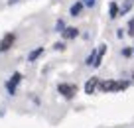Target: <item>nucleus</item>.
I'll use <instances>...</instances> for the list:
<instances>
[{"mask_svg":"<svg viewBox=\"0 0 134 128\" xmlns=\"http://www.w3.org/2000/svg\"><path fill=\"white\" fill-rule=\"evenodd\" d=\"M20 0H8V6H14V4H18Z\"/></svg>","mask_w":134,"mask_h":128,"instance_id":"obj_17","label":"nucleus"},{"mask_svg":"<svg viewBox=\"0 0 134 128\" xmlns=\"http://www.w3.org/2000/svg\"><path fill=\"white\" fill-rule=\"evenodd\" d=\"M22 79H24V75H22L20 71H16V73H12V77L6 81V91H8L10 97L16 95V89H18V85L22 83Z\"/></svg>","mask_w":134,"mask_h":128,"instance_id":"obj_4","label":"nucleus"},{"mask_svg":"<svg viewBox=\"0 0 134 128\" xmlns=\"http://www.w3.org/2000/svg\"><path fill=\"white\" fill-rule=\"evenodd\" d=\"M83 4H85V8H93L97 4V0H83Z\"/></svg>","mask_w":134,"mask_h":128,"instance_id":"obj_14","label":"nucleus"},{"mask_svg":"<svg viewBox=\"0 0 134 128\" xmlns=\"http://www.w3.org/2000/svg\"><path fill=\"white\" fill-rule=\"evenodd\" d=\"M122 55H124V57H130V55H132V49H130V47H122Z\"/></svg>","mask_w":134,"mask_h":128,"instance_id":"obj_15","label":"nucleus"},{"mask_svg":"<svg viewBox=\"0 0 134 128\" xmlns=\"http://www.w3.org/2000/svg\"><path fill=\"white\" fill-rule=\"evenodd\" d=\"M57 93L63 97V99L71 101L73 97L77 95V85H71V83H59V85H57Z\"/></svg>","mask_w":134,"mask_h":128,"instance_id":"obj_3","label":"nucleus"},{"mask_svg":"<svg viewBox=\"0 0 134 128\" xmlns=\"http://www.w3.org/2000/svg\"><path fill=\"white\" fill-rule=\"evenodd\" d=\"M83 10H85L83 0H77V2L71 4V8H69V16H71V18H79L81 14H83Z\"/></svg>","mask_w":134,"mask_h":128,"instance_id":"obj_5","label":"nucleus"},{"mask_svg":"<svg viewBox=\"0 0 134 128\" xmlns=\"http://www.w3.org/2000/svg\"><path fill=\"white\" fill-rule=\"evenodd\" d=\"M43 51H46V49H43L42 46H40V47H36V49H32V51L28 53V63H34V61H38V59H40V57L43 55Z\"/></svg>","mask_w":134,"mask_h":128,"instance_id":"obj_9","label":"nucleus"},{"mask_svg":"<svg viewBox=\"0 0 134 128\" xmlns=\"http://www.w3.org/2000/svg\"><path fill=\"white\" fill-rule=\"evenodd\" d=\"M95 55H97V49H93L91 53L87 55V59H85V65H89V67H93V63H95Z\"/></svg>","mask_w":134,"mask_h":128,"instance_id":"obj_11","label":"nucleus"},{"mask_svg":"<svg viewBox=\"0 0 134 128\" xmlns=\"http://www.w3.org/2000/svg\"><path fill=\"white\" fill-rule=\"evenodd\" d=\"M105 53H107V46L103 43V46H99V49H97V55H95V63H93V67H100Z\"/></svg>","mask_w":134,"mask_h":128,"instance_id":"obj_8","label":"nucleus"},{"mask_svg":"<svg viewBox=\"0 0 134 128\" xmlns=\"http://www.w3.org/2000/svg\"><path fill=\"white\" fill-rule=\"evenodd\" d=\"M99 83H100V81H99L97 77H91L87 83H85V93H87V95H93V93L99 89Z\"/></svg>","mask_w":134,"mask_h":128,"instance_id":"obj_7","label":"nucleus"},{"mask_svg":"<svg viewBox=\"0 0 134 128\" xmlns=\"http://www.w3.org/2000/svg\"><path fill=\"white\" fill-rule=\"evenodd\" d=\"M16 40H18V34L16 32H6L4 36H2V40H0V53L10 51L14 47V43H16Z\"/></svg>","mask_w":134,"mask_h":128,"instance_id":"obj_2","label":"nucleus"},{"mask_svg":"<svg viewBox=\"0 0 134 128\" xmlns=\"http://www.w3.org/2000/svg\"><path fill=\"white\" fill-rule=\"evenodd\" d=\"M61 37L63 40H75V37H79V28H75V26H67L65 30L61 32Z\"/></svg>","mask_w":134,"mask_h":128,"instance_id":"obj_6","label":"nucleus"},{"mask_svg":"<svg viewBox=\"0 0 134 128\" xmlns=\"http://www.w3.org/2000/svg\"><path fill=\"white\" fill-rule=\"evenodd\" d=\"M120 16V8H118L116 2H110L109 4V18L110 20H116V18Z\"/></svg>","mask_w":134,"mask_h":128,"instance_id":"obj_10","label":"nucleus"},{"mask_svg":"<svg viewBox=\"0 0 134 128\" xmlns=\"http://www.w3.org/2000/svg\"><path fill=\"white\" fill-rule=\"evenodd\" d=\"M65 28H67V26H65V20H61V18H59V20L55 22V32H59V34H61Z\"/></svg>","mask_w":134,"mask_h":128,"instance_id":"obj_12","label":"nucleus"},{"mask_svg":"<svg viewBox=\"0 0 134 128\" xmlns=\"http://www.w3.org/2000/svg\"><path fill=\"white\" fill-rule=\"evenodd\" d=\"M116 37H124V30H122V28L116 30Z\"/></svg>","mask_w":134,"mask_h":128,"instance_id":"obj_16","label":"nucleus"},{"mask_svg":"<svg viewBox=\"0 0 134 128\" xmlns=\"http://www.w3.org/2000/svg\"><path fill=\"white\" fill-rule=\"evenodd\" d=\"M65 40H63V41H57V43H53V49L55 51H65Z\"/></svg>","mask_w":134,"mask_h":128,"instance_id":"obj_13","label":"nucleus"},{"mask_svg":"<svg viewBox=\"0 0 134 128\" xmlns=\"http://www.w3.org/2000/svg\"><path fill=\"white\" fill-rule=\"evenodd\" d=\"M128 87V83H122V81H103V83H99V89L103 93H113V91H124V89Z\"/></svg>","mask_w":134,"mask_h":128,"instance_id":"obj_1","label":"nucleus"},{"mask_svg":"<svg viewBox=\"0 0 134 128\" xmlns=\"http://www.w3.org/2000/svg\"><path fill=\"white\" fill-rule=\"evenodd\" d=\"M132 53H134V46H132Z\"/></svg>","mask_w":134,"mask_h":128,"instance_id":"obj_18","label":"nucleus"}]
</instances>
